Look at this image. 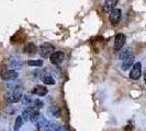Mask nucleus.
<instances>
[{"instance_id":"obj_21","label":"nucleus","mask_w":146,"mask_h":131,"mask_svg":"<svg viewBox=\"0 0 146 131\" xmlns=\"http://www.w3.org/2000/svg\"><path fill=\"white\" fill-rule=\"evenodd\" d=\"M5 111H6L7 114H9V115H12V114L15 113V108L13 106H11V105H8L7 107L5 108Z\"/></svg>"},{"instance_id":"obj_15","label":"nucleus","mask_w":146,"mask_h":131,"mask_svg":"<svg viewBox=\"0 0 146 131\" xmlns=\"http://www.w3.org/2000/svg\"><path fill=\"white\" fill-rule=\"evenodd\" d=\"M30 67H42L43 66V60L36 59V60H28L27 62Z\"/></svg>"},{"instance_id":"obj_23","label":"nucleus","mask_w":146,"mask_h":131,"mask_svg":"<svg viewBox=\"0 0 146 131\" xmlns=\"http://www.w3.org/2000/svg\"><path fill=\"white\" fill-rule=\"evenodd\" d=\"M55 131H67V129H66L65 127H58Z\"/></svg>"},{"instance_id":"obj_1","label":"nucleus","mask_w":146,"mask_h":131,"mask_svg":"<svg viewBox=\"0 0 146 131\" xmlns=\"http://www.w3.org/2000/svg\"><path fill=\"white\" fill-rule=\"evenodd\" d=\"M22 94H23V88L18 87V88H15V90H12L10 92H7L3 97L9 104H12V103L19 102L22 98Z\"/></svg>"},{"instance_id":"obj_3","label":"nucleus","mask_w":146,"mask_h":131,"mask_svg":"<svg viewBox=\"0 0 146 131\" xmlns=\"http://www.w3.org/2000/svg\"><path fill=\"white\" fill-rule=\"evenodd\" d=\"M142 74V64L141 62H136L135 65H133L132 70L130 72V78L132 80H139V77Z\"/></svg>"},{"instance_id":"obj_14","label":"nucleus","mask_w":146,"mask_h":131,"mask_svg":"<svg viewBox=\"0 0 146 131\" xmlns=\"http://www.w3.org/2000/svg\"><path fill=\"white\" fill-rule=\"evenodd\" d=\"M24 51H25L27 54H29V55H33V54L36 52V46L33 43L27 44V46H25V48H24Z\"/></svg>"},{"instance_id":"obj_17","label":"nucleus","mask_w":146,"mask_h":131,"mask_svg":"<svg viewBox=\"0 0 146 131\" xmlns=\"http://www.w3.org/2000/svg\"><path fill=\"white\" fill-rule=\"evenodd\" d=\"M23 124V119H22L21 116H18L15 118V130L18 131Z\"/></svg>"},{"instance_id":"obj_20","label":"nucleus","mask_w":146,"mask_h":131,"mask_svg":"<svg viewBox=\"0 0 146 131\" xmlns=\"http://www.w3.org/2000/svg\"><path fill=\"white\" fill-rule=\"evenodd\" d=\"M32 102H33V100H32V97H31L30 95H24V96H23V100H22V103H23V104L30 105V104H32Z\"/></svg>"},{"instance_id":"obj_9","label":"nucleus","mask_w":146,"mask_h":131,"mask_svg":"<svg viewBox=\"0 0 146 131\" xmlns=\"http://www.w3.org/2000/svg\"><path fill=\"white\" fill-rule=\"evenodd\" d=\"M133 62H134V55L132 54L129 57H126L125 59L122 60V70L124 71H127L132 66H133Z\"/></svg>"},{"instance_id":"obj_12","label":"nucleus","mask_w":146,"mask_h":131,"mask_svg":"<svg viewBox=\"0 0 146 131\" xmlns=\"http://www.w3.org/2000/svg\"><path fill=\"white\" fill-rule=\"evenodd\" d=\"M47 114H48L51 117H53V118H57V117L60 115V109H59L58 106L54 105V106H52V107H50V108H48V110H47Z\"/></svg>"},{"instance_id":"obj_10","label":"nucleus","mask_w":146,"mask_h":131,"mask_svg":"<svg viewBox=\"0 0 146 131\" xmlns=\"http://www.w3.org/2000/svg\"><path fill=\"white\" fill-rule=\"evenodd\" d=\"M47 88L43 85H36V86L33 88V91H32V93L33 94H36L38 96H45V95L47 94Z\"/></svg>"},{"instance_id":"obj_4","label":"nucleus","mask_w":146,"mask_h":131,"mask_svg":"<svg viewBox=\"0 0 146 131\" xmlns=\"http://www.w3.org/2000/svg\"><path fill=\"white\" fill-rule=\"evenodd\" d=\"M121 10L120 9H113L109 14V21L112 25H117L121 20Z\"/></svg>"},{"instance_id":"obj_19","label":"nucleus","mask_w":146,"mask_h":131,"mask_svg":"<svg viewBox=\"0 0 146 131\" xmlns=\"http://www.w3.org/2000/svg\"><path fill=\"white\" fill-rule=\"evenodd\" d=\"M42 106H43V102H42V101H40V100H33V102H32V107H34V108H36V109H40Z\"/></svg>"},{"instance_id":"obj_16","label":"nucleus","mask_w":146,"mask_h":131,"mask_svg":"<svg viewBox=\"0 0 146 131\" xmlns=\"http://www.w3.org/2000/svg\"><path fill=\"white\" fill-rule=\"evenodd\" d=\"M42 81H43V83L48 84V85H54L55 84V80L53 79V77H51V75H44L43 78H42Z\"/></svg>"},{"instance_id":"obj_24","label":"nucleus","mask_w":146,"mask_h":131,"mask_svg":"<svg viewBox=\"0 0 146 131\" xmlns=\"http://www.w3.org/2000/svg\"><path fill=\"white\" fill-rule=\"evenodd\" d=\"M144 81H145V83H146V72H145V74H144Z\"/></svg>"},{"instance_id":"obj_6","label":"nucleus","mask_w":146,"mask_h":131,"mask_svg":"<svg viewBox=\"0 0 146 131\" xmlns=\"http://www.w3.org/2000/svg\"><path fill=\"white\" fill-rule=\"evenodd\" d=\"M18 78V72L15 70H5L1 72V79L5 81H12Z\"/></svg>"},{"instance_id":"obj_13","label":"nucleus","mask_w":146,"mask_h":131,"mask_svg":"<svg viewBox=\"0 0 146 131\" xmlns=\"http://www.w3.org/2000/svg\"><path fill=\"white\" fill-rule=\"evenodd\" d=\"M133 52H132V49L130 47H127V48H122L121 50H120V55H119V59H121V60H123L125 59L126 57H129L130 55H132Z\"/></svg>"},{"instance_id":"obj_7","label":"nucleus","mask_w":146,"mask_h":131,"mask_svg":"<svg viewBox=\"0 0 146 131\" xmlns=\"http://www.w3.org/2000/svg\"><path fill=\"white\" fill-rule=\"evenodd\" d=\"M64 57H65V54L63 51H55V52H53L50 59H51V62L53 65H59L64 60Z\"/></svg>"},{"instance_id":"obj_8","label":"nucleus","mask_w":146,"mask_h":131,"mask_svg":"<svg viewBox=\"0 0 146 131\" xmlns=\"http://www.w3.org/2000/svg\"><path fill=\"white\" fill-rule=\"evenodd\" d=\"M117 5V0H106L102 6L104 12H111Z\"/></svg>"},{"instance_id":"obj_22","label":"nucleus","mask_w":146,"mask_h":131,"mask_svg":"<svg viewBox=\"0 0 146 131\" xmlns=\"http://www.w3.org/2000/svg\"><path fill=\"white\" fill-rule=\"evenodd\" d=\"M22 119H23V121L24 120H30V118H29V113H28V110L25 109L24 111H23V114H22Z\"/></svg>"},{"instance_id":"obj_5","label":"nucleus","mask_w":146,"mask_h":131,"mask_svg":"<svg viewBox=\"0 0 146 131\" xmlns=\"http://www.w3.org/2000/svg\"><path fill=\"white\" fill-rule=\"evenodd\" d=\"M125 35L124 34H117L115 38H114V49L115 50H121L122 48H123V46H124L125 44Z\"/></svg>"},{"instance_id":"obj_11","label":"nucleus","mask_w":146,"mask_h":131,"mask_svg":"<svg viewBox=\"0 0 146 131\" xmlns=\"http://www.w3.org/2000/svg\"><path fill=\"white\" fill-rule=\"evenodd\" d=\"M36 126L38 128H41V129H46L48 126H50V122H48V120L46 119V118H44V117L40 116L38 117V119L36 120Z\"/></svg>"},{"instance_id":"obj_18","label":"nucleus","mask_w":146,"mask_h":131,"mask_svg":"<svg viewBox=\"0 0 146 131\" xmlns=\"http://www.w3.org/2000/svg\"><path fill=\"white\" fill-rule=\"evenodd\" d=\"M7 86H8V88H11V90H15V88H18V87H21L20 86V81L13 82V80H12L10 83H8Z\"/></svg>"},{"instance_id":"obj_2","label":"nucleus","mask_w":146,"mask_h":131,"mask_svg":"<svg viewBox=\"0 0 146 131\" xmlns=\"http://www.w3.org/2000/svg\"><path fill=\"white\" fill-rule=\"evenodd\" d=\"M54 50H55V47H54L53 44L44 43L43 45L40 46V48H38V54H40V56L43 57L44 59H47L53 55Z\"/></svg>"}]
</instances>
